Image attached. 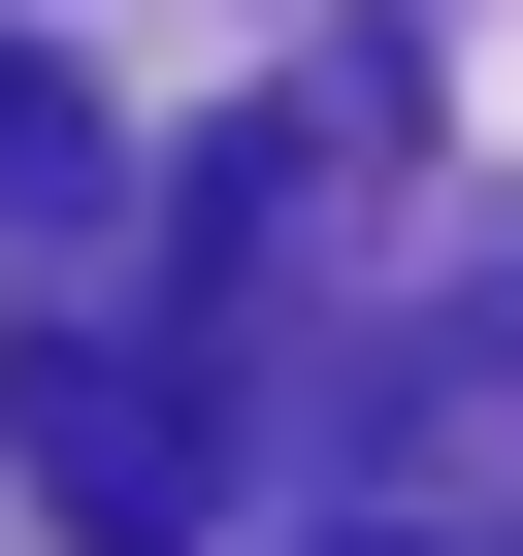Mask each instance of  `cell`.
<instances>
[{
  "mask_svg": "<svg viewBox=\"0 0 523 556\" xmlns=\"http://www.w3.org/2000/svg\"><path fill=\"white\" fill-rule=\"evenodd\" d=\"M99 197V99H66V34H0V229H66Z\"/></svg>",
  "mask_w": 523,
  "mask_h": 556,
  "instance_id": "cell-3",
  "label": "cell"
},
{
  "mask_svg": "<svg viewBox=\"0 0 523 556\" xmlns=\"http://www.w3.org/2000/svg\"><path fill=\"white\" fill-rule=\"evenodd\" d=\"M229 426H262L229 328H164V295H131V328H34V491H66L99 556H196V523H229Z\"/></svg>",
  "mask_w": 523,
  "mask_h": 556,
  "instance_id": "cell-1",
  "label": "cell"
},
{
  "mask_svg": "<svg viewBox=\"0 0 523 556\" xmlns=\"http://www.w3.org/2000/svg\"><path fill=\"white\" fill-rule=\"evenodd\" d=\"M295 556H523V295L393 361V426H360V491H328Z\"/></svg>",
  "mask_w": 523,
  "mask_h": 556,
  "instance_id": "cell-2",
  "label": "cell"
}]
</instances>
